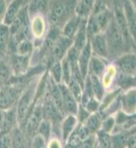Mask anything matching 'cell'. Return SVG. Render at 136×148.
<instances>
[{
	"instance_id": "obj_7",
	"label": "cell",
	"mask_w": 136,
	"mask_h": 148,
	"mask_svg": "<svg viewBox=\"0 0 136 148\" xmlns=\"http://www.w3.org/2000/svg\"><path fill=\"white\" fill-rule=\"evenodd\" d=\"M120 110L128 116L135 114L136 111V91L135 87L126 90L118 96Z\"/></svg>"
},
{
	"instance_id": "obj_5",
	"label": "cell",
	"mask_w": 136,
	"mask_h": 148,
	"mask_svg": "<svg viewBox=\"0 0 136 148\" xmlns=\"http://www.w3.org/2000/svg\"><path fill=\"white\" fill-rule=\"evenodd\" d=\"M115 6L113 8V20L115 22L116 26H118L119 32L121 33L123 38V40H124L125 47H131L130 42H133L132 38L129 34V31H128V27H127V23H126L124 14H123V10H122V6L118 5L116 2H114ZM135 42V40H134Z\"/></svg>"
},
{
	"instance_id": "obj_46",
	"label": "cell",
	"mask_w": 136,
	"mask_h": 148,
	"mask_svg": "<svg viewBox=\"0 0 136 148\" xmlns=\"http://www.w3.org/2000/svg\"><path fill=\"white\" fill-rule=\"evenodd\" d=\"M0 148H12L11 133H0Z\"/></svg>"
},
{
	"instance_id": "obj_41",
	"label": "cell",
	"mask_w": 136,
	"mask_h": 148,
	"mask_svg": "<svg viewBox=\"0 0 136 148\" xmlns=\"http://www.w3.org/2000/svg\"><path fill=\"white\" fill-rule=\"evenodd\" d=\"M60 63H61V68H62V82L66 85L70 81L71 78H72L71 66L65 56L60 60Z\"/></svg>"
},
{
	"instance_id": "obj_14",
	"label": "cell",
	"mask_w": 136,
	"mask_h": 148,
	"mask_svg": "<svg viewBox=\"0 0 136 148\" xmlns=\"http://www.w3.org/2000/svg\"><path fill=\"white\" fill-rule=\"evenodd\" d=\"M78 125V121L75 114H66L64 116L60 123V132H61V138L64 142H67L68 138L75 130L76 126Z\"/></svg>"
},
{
	"instance_id": "obj_50",
	"label": "cell",
	"mask_w": 136,
	"mask_h": 148,
	"mask_svg": "<svg viewBox=\"0 0 136 148\" xmlns=\"http://www.w3.org/2000/svg\"><path fill=\"white\" fill-rule=\"evenodd\" d=\"M3 114L4 111L0 110V133L2 132V127H3Z\"/></svg>"
},
{
	"instance_id": "obj_22",
	"label": "cell",
	"mask_w": 136,
	"mask_h": 148,
	"mask_svg": "<svg viewBox=\"0 0 136 148\" xmlns=\"http://www.w3.org/2000/svg\"><path fill=\"white\" fill-rule=\"evenodd\" d=\"M105 61H106L105 59L92 56L89 62V67H88V75H93L101 78L107 67V64Z\"/></svg>"
},
{
	"instance_id": "obj_20",
	"label": "cell",
	"mask_w": 136,
	"mask_h": 148,
	"mask_svg": "<svg viewBox=\"0 0 136 148\" xmlns=\"http://www.w3.org/2000/svg\"><path fill=\"white\" fill-rule=\"evenodd\" d=\"M61 34L60 30L55 27H51V30L49 31V33L44 37V40H42V54H49L51 53L52 51L54 44H55L56 40L58 39L59 35Z\"/></svg>"
},
{
	"instance_id": "obj_25",
	"label": "cell",
	"mask_w": 136,
	"mask_h": 148,
	"mask_svg": "<svg viewBox=\"0 0 136 148\" xmlns=\"http://www.w3.org/2000/svg\"><path fill=\"white\" fill-rule=\"evenodd\" d=\"M116 74H118V68H116V66L114 64H108L104 74L100 78L105 90L109 89V87L113 84L114 78L116 77Z\"/></svg>"
},
{
	"instance_id": "obj_48",
	"label": "cell",
	"mask_w": 136,
	"mask_h": 148,
	"mask_svg": "<svg viewBox=\"0 0 136 148\" xmlns=\"http://www.w3.org/2000/svg\"><path fill=\"white\" fill-rule=\"evenodd\" d=\"M10 2H7V1H0V25L3 22V18L5 16L6 10L8 8V5Z\"/></svg>"
},
{
	"instance_id": "obj_23",
	"label": "cell",
	"mask_w": 136,
	"mask_h": 148,
	"mask_svg": "<svg viewBox=\"0 0 136 148\" xmlns=\"http://www.w3.org/2000/svg\"><path fill=\"white\" fill-rule=\"evenodd\" d=\"M133 131L135 132V128H132L131 130H122L111 134V148H126L127 138L131 133H133Z\"/></svg>"
},
{
	"instance_id": "obj_35",
	"label": "cell",
	"mask_w": 136,
	"mask_h": 148,
	"mask_svg": "<svg viewBox=\"0 0 136 148\" xmlns=\"http://www.w3.org/2000/svg\"><path fill=\"white\" fill-rule=\"evenodd\" d=\"M51 130H52V123L51 121L46 120V119H42L40 121L39 127H38L37 133L40 134V136H42L44 138L45 141H49V139L51 138Z\"/></svg>"
},
{
	"instance_id": "obj_29",
	"label": "cell",
	"mask_w": 136,
	"mask_h": 148,
	"mask_svg": "<svg viewBox=\"0 0 136 148\" xmlns=\"http://www.w3.org/2000/svg\"><path fill=\"white\" fill-rule=\"evenodd\" d=\"M102 121H103L102 116L97 112V113L90 114L89 118H88L85 123H82V125H84L86 127L90 130V132L92 133V134H96L97 131H99L100 128H101Z\"/></svg>"
},
{
	"instance_id": "obj_45",
	"label": "cell",
	"mask_w": 136,
	"mask_h": 148,
	"mask_svg": "<svg viewBox=\"0 0 136 148\" xmlns=\"http://www.w3.org/2000/svg\"><path fill=\"white\" fill-rule=\"evenodd\" d=\"M89 116H90V113H88L87 110H86L82 105L79 104L77 113H76V118H77L78 123H84L86 120L89 118Z\"/></svg>"
},
{
	"instance_id": "obj_42",
	"label": "cell",
	"mask_w": 136,
	"mask_h": 148,
	"mask_svg": "<svg viewBox=\"0 0 136 148\" xmlns=\"http://www.w3.org/2000/svg\"><path fill=\"white\" fill-rule=\"evenodd\" d=\"M9 65L4 62L3 60H0V80L8 81L11 78V70Z\"/></svg>"
},
{
	"instance_id": "obj_36",
	"label": "cell",
	"mask_w": 136,
	"mask_h": 148,
	"mask_svg": "<svg viewBox=\"0 0 136 148\" xmlns=\"http://www.w3.org/2000/svg\"><path fill=\"white\" fill-rule=\"evenodd\" d=\"M86 33H87L88 40H90L91 38H93L94 36L102 33L96 22V20H95L94 16H93L92 14L88 17L87 22H86Z\"/></svg>"
},
{
	"instance_id": "obj_11",
	"label": "cell",
	"mask_w": 136,
	"mask_h": 148,
	"mask_svg": "<svg viewBox=\"0 0 136 148\" xmlns=\"http://www.w3.org/2000/svg\"><path fill=\"white\" fill-rule=\"evenodd\" d=\"M30 31L36 40H40L44 39L46 32V23L44 15L38 14L30 18Z\"/></svg>"
},
{
	"instance_id": "obj_43",
	"label": "cell",
	"mask_w": 136,
	"mask_h": 148,
	"mask_svg": "<svg viewBox=\"0 0 136 148\" xmlns=\"http://www.w3.org/2000/svg\"><path fill=\"white\" fill-rule=\"evenodd\" d=\"M84 108L87 110L88 113L93 114V113H97L99 111V107H100V102L97 99H95L94 97L91 98L88 100V102L84 105Z\"/></svg>"
},
{
	"instance_id": "obj_31",
	"label": "cell",
	"mask_w": 136,
	"mask_h": 148,
	"mask_svg": "<svg viewBox=\"0 0 136 148\" xmlns=\"http://www.w3.org/2000/svg\"><path fill=\"white\" fill-rule=\"evenodd\" d=\"M122 92L120 89L116 88L115 90H113L111 92H108L107 94H105V96L103 97L102 101L100 102V107H99V113H102V112H105L107 109L111 106L113 103L118 99V97L120 95V93Z\"/></svg>"
},
{
	"instance_id": "obj_18",
	"label": "cell",
	"mask_w": 136,
	"mask_h": 148,
	"mask_svg": "<svg viewBox=\"0 0 136 148\" xmlns=\"http://www.w3.org/2000/svg\"><path fill=\"white\" fill-rule=\"evenodd\" d=\"M25 4H26V2L19 1V0L10 1V3H9V5H8V8H7V10H6L5 16H4V18H3L2 24L7 26V27H10L11 24L13 23L14 19L18 15L19 11L21 10V8H22Z\"/></svg>"
},
{
	"instance_id": "obj_13",
	"label": "cell",
	"mask_w": 136,
	"mask_h": 148,
	"mask_svg": "<svg viewBox=\"0 0 136 148\" xmlns=\"http://www.w3.org/2000/svg\"><path fill=\"white\" fill-rule=\"evenodd\" d=\"M123 14L127 23L128 31L129 34L133 40H135V36H136V17H135V7L133 6V2L131 1H126L123 3L122 6Z\"/></svg>"
},
{
	"instance_id": "obj_10",
	"label": "cell",
	"mask_w": 136,
	"mask_h": 148,
	"mask_svg": "<svg viewBox=\"0 0 136 148\" xmlns=\"http://www.w3.org/2000/svg\"><path fill=\"white\" fill-rule=\"evenodd\" d=\"M72 46V40L68 39V38L64 37L62 35H59L58 39L56 40L55 44H54L52 51L51 52V57L53 58V61H60L64 56H66V52L70 47Z\"/></svg>"
},
{
	"instance_id": "obj_28",
	"label": "cell",
	"mask_w": 136,
	"mask_h": 148,
	"mask_svg": "<svg viewBox=\"0 0 136 148\" xmlns=\"http://www.w3.org/2000/svg\"><path fill=\"white\" fill-rule=\"evenodd\" d=\"M47 9H49V2L42 1V0H40V1H38V0L30 1L27 5V10L30 18L35 15H38V14L42 15V13L46 12Z\"/></svg>"
},
{
	"instance_id": "obj_24",
	"label": "cell",
	"mask_w": 136,
	"mask_h": 148,
	"mask_svg": "<svg viewBox=\"0 0 136 148\" xmlns=\"http://www.w3.org/2000/svg\"><path fill=\"white\" fill-rule=\"evenodd\" d=\"M95 1H91V0H83V1L76 2L75 10L74 14L78 16L80 19H88V17L91 15L94 7Z\"/></svg>"
},
{
	"instance_id": "obj_33",
	"label": "cell",
	"mask_w": 136,
	"mask_h": 148,
	"mask_svg": "<svg viewBox=\"0 0 136 148\" xmlns=\"http://www.w3.org/2000/svg\"><path fill=\"white\" fill-rule=\"evenodd\" d=\"M91 78V83H92V90H93V95H94V98L97 99L99 102L102 101L103 97L106 94V90H105L104 86H103L101 79L99 77H96V76L93 75H89Z\"/></svg>"
},
{
	"instance_id": "obj_37",
	"label": "cell",
	"mask_w": 136,
	"mask_h": 148,
	"mask_svg": "<svg viewBox=\"0 0 136 148\" xmlns=\"http://www.w3.org/2000/svg\"><path fill=\"white\" fill-rule=\"evenodd\" d=\"M68 90L70 91L71 94L73 95V97L75 98V100L78 102V104H80L81 98H82V94H83V88L81 87L79 83L77 81H75L73 78H71L70 81L66 84Z\"/></svg>"
},
{
	"instance_id": "obj_30",
	"label": "cell",
	"mask_w": 136,
	"mask_h": 148,
	"mask_svg": "<svg viewBox=\"0 0 136 148\" xmlns=\"http://www.w3.org/2000/svg\"><path fill=\"white\" fill-rule=\"evenodd\" d=\"M116 84L118 88L121 91H126L128 89L135 87V77L130 75H126L121 72H118L116 74Z\"/></svg>"
},
{
	"instance_id": "obj_6",
	"label": "cell",
	"mask_w": 136,
	"mask_h": 148,
	"mask_svg": "<svg viewBox=\"0 0 136 148\" xmlns=\"http://www.w3.org/2000/svg\"><path fill=\"white\" fill-rule=\"evenodd\" d=\"M135 60L136 57L134 52H125L118 56L115 61L116 66L119 69L118 72L135 77Z\"/></svg>"
},
{
	"instance_id": "obj_19",
	"label": "cell",
	"mask_w": 136,
	"mask_h": 148,
	"mask_svg": "<svg viewBox=\"0 0 136 148\" xmlns=\"http://www.w3.org/2000/svg\"><path fill=\"white\" fill-rule=\"evenodd\" d=\"M81 21H82V19H80L78 16H76L75 14L72 15L68 19L67 22L64 24L63 28L61 29V31H60L61 35L68 38V39H70V40H73L76 32H77L78 29L80 27Z\"/></svg>"
},
{
	"instance_id": "obj_15",
	"label": "cell",
	"mask_w": 136,
	"mask_h": 148,
	"mask_svg": "<svg viewBox=\"0 0 136 148\" xmlns=\"http://www.w3.org/2000/svg\"><path fill=\"white\" fill-rule=\"evenodd\" d=\"M29 24H30V17H29V14H28L27 5H24L22 8H21V10L19 11L16 18L14 19L13 23H12L11 26L9 27L11 36H15L19 31L22 30L26 26H28Z\"/></svg>"
},
{
	"instance_id": "obj_40",
	"label": "cell",
	"mask_w": 136,
	"mask_h": 148,
	"mask_svg": "<svg viewBox=\"0 0 136 148\" xmlns=\"http://www.w3.org/2000/svg\"><path fill=\"white\" fill-rule=\"evenodd\" d=\"M114 126H115L114 114H109V116H107L105 119H103L100 130L104 131V132H106V133H109V134H111Z\"/></svg>"
},
{
	"instance_id": "obj_1",
	"label": "cell",
	"mask_w": 136,
	"mask_h": 148,
	"mask_svg": "<svg viewBox=\"0 0 136 148\" xmlns=\"http://www.w3.org/2000/svg\"><path fill=\"white\" fill-rule=\"evenodd\" d=\"M75 2L72 1H52L49 2V19L51 27H55L61 31L64 24L74 15L75 6H71Z\"/></svg>"
},
{
	"instance_id": "obj_4",
	"label": "cell",
	"mask_w": 136,
	"mask_h": 148,
	"mask_svg": "<svg viewBox=\"0 0 136 148\" xmlns=\"http://www.w3.org/2000/svg\"><path fill=\"white\" fill-rule=\"evenodd\" d=\"M42 119H44L42 118V105L40 104V102H38L35 104L32 112L25 121V128L23 131L25 133L27 141H31L32 138L37 134L38 127H39Z\"/></svg>"
},
{
	"instance_id": "obj_26",
	"label": "cell",
	"mask_w": 136,
	"mask_h": 148,
	"mask_svg": "<svg viewBox=\"0 0 136 148\" xmlns=\"http://www.w3.org/2000/svg\"><path fill=\"white\" fill-rule=\"evenodd\" d=\"M11 140H12V148H26L27 145V139H26L25 133L20 126H16L11 131Z\"/></svg>"
},
{
	"instance_id": "obj_21",
	"label": "cell",
	"mask_w": 136,
	"mask_h": 148,
	"mask_svg": "<svg viewBox=\"0 0 136 148\" xmlns=\"http://www.w3.org/2000/svg\"><path fill=\"white\" fill-rule=\"evenodd\" d=\"M93 54L90 46V42H88L84 49L80 51L79 58H78V66H79V69L84 78L88 76V67H89V62Z\"/></svg>"
},
{
	"instance_id": "obj_44",
	"label": "cell",
	"mask_w": 136,
	"mask_h": 148,
	"mask_svg": "<svg viewBox=\"0 0 136 148\" xmlns=\"http://www.w3.org/2000/svg\"><path fill=\"white\" fill-rule=\"evenodd\" d=\"M30 148H46V141L40 134H36L31 140Z\"/></svg>"
},
{
	"instance_id": "obj_39",
	"label": "cell",
	"mask_w": 136,
	"mask_h": 148,
	"mask_svg": "<svg viewBox=\"0 0 136 148\" xmlns=\"http://www.w3.org/2000/svg\"><path fill=\"white\" fill-rule=\"evenodd\" d=\"M98 148H111V134L106 133L102 130H99L96 132Z\"/></svg>"
},
{
	"instance_id": "obj_47",
	"label": "cell",
	"mask_w": 136,
	"mask_h": 148,
	"mask_svg": "<svg viewBox=\"0 0 136 148\" xmlns=\"http://www.w3.org/2000/svg\"><path fill=\"white\" fill-rule=\"evenodd\" d=\"M46 148H63L62 142L58 137H51L46 142Z\"/></svg>"
},
{
	"instance_id": "obj_8",
	"label": "cell",
	"mask_w": 136,
	"mask_h": 148,
	"mask_svg": "<svg viewBox=\"0 0 136 148\" xmlns=\"http://www.w3.org/2000/svg\"><path fill=\"white\" fill-rule=\"evenodd\" d=\"M92 54L95 56H98L102 59H109V51H108V45H107L106 37L104 33L98 34L91 38L89 40Z\"/></svg>"
},
{
	"instance_id": "obj_2",
	"label": "cell",
	"mask_w": 136,
	"mask_h": 148,
	"mask_svg": "<svg viewBox=\"0 0 136 148\" xmlns=\"http://www.w3.org/2000/svg\"><path fill=\"white\" fill-rule=\"evenodd\" d=\"M104 35L106 37L107 45H108V51H109V58L111 56L118 58L121 54L125 53L126 47L123 40L122 35L119 32L118 26L113 18L109 21L108 27L105 30Z\"/></svg>"
},
{
	"instance_id": "obj_32",
	"label": "cell",
	"mask_w": 136,
	"mask_h": 148,
	"mask_svg": "<svg viewBox=\"0 0 136 148\" xmlns=\"http://www.w3.org/2000/svg\"><path fill=\"white\" fill-rule=\"evenodd\" d=\"M11 38V33L9 27L1 24L0 25V56H5L7 53L9 40Z\"/></svg>"
},
{
	"instance_id": "obj_49",
	"label": "cell",
	"mask_w": 136,
	"mask_h": 148,
	"mask_svg": "<svg viewBox=\"0 0 136 148\" xmlns=\"http://www.w3.org/2000/svg\"><path fill=\"white\" fill-rule=\"evenodd\" d=\"M126 148H136V135L135 132L131 133L126 141Z\"/></svg>"
},
{
	"instance_id": "obj_27",
	"label": "cell",
	"mask_w": 136,
	"mask_h": 148,
	"mask_svg": "<svg viewBox=\"0 0 136 148\" xmlns=\"http://www.w3.org/2000/svg\"><path fill=\"white\" fill-rule=\"evenodd\" d=\"M92 15L94 16L95 20H96V22L98 24V26H99L101 32L104 33L105 30H106L107 27H108L111 19L113 18V12H111L108 8H107L103 11L92 14Z\"/></svg>"
},
{
	"instance_id": "obj_16",
	"label": "cell",
	"mask_w": 136,
	"mask_h": 148,
	"mask_svg": "<svg viewBox=\"0 0 136 148\" xmlns=\"http://www.w3.org/2000/svg\"><path fill=\"white\" fill-rule=\"evenodd\" d=\"M18 125L17 113L16 108L13 107L4 111L3 114V127H2L1 133H10Z\"/></svg>"
},
{
	"instance_id": "obj_3",
	"label": "cell",
	"mask_w": 136,
	"mask_h": 148,
	"mask_svg": "<svg viewBox=\"0 0 136 148\" xmlns=\"http://www.w3.org/2000/svg\"><path fill=\"white\" fill-rule=\"evenodd\" d=\"M36 86L37 83H29L24 88V90L20 93L18 98L16 113H17L18 123H25L29 114L32 112L35 106V94H36Z\"/></svg>"
},
{
	"instance_id": "obj_9",
	"label": "cell",
	"mask_w": 136,
	"mask_h": 148,
	"mask_svg": "<svg viewBox=\"0 0 136 148\" xmlns=\"http://www.w3.org/2000/svg\"><path fill=\"white\" fill-rule=\"evenodd\" d=\"M59 90H60L61 94V99H62V105H63V110L64 113L66 114H75L77 113L78 110V102L75 100V98L73 97V95L71 94L70 91L68 90L67 86L64 84L63 82H61L60 84H58Z\"/></svg>"
},
{
	"instance_id": "obj_12",
	"label": "cell",
	"mask_w": 136,
	"mask_h": 148,
	"mask_svg": "<svg viewBox=\"0 0 136 148\" xmlns=\"http://www.w3.org/2000/svg\"><path fill=\"white\" fill-rule=\"evenodd\" d=\"M31 56L12 54L10 56V65L13 72L18 76H22L28 71Z\"/></svg>"
},
{
	"instance_id": "obj_34",
	"label": "cell",
	"mask_w": 136,
	"mask_h": 148,
	"mask_svg": "<svg viewBox=\"0 0 136 148\" xmlns=\"http://www.w3.org/2000/svg\"><path fill=\"white\" fill-rule=\"evenodd\" d=\"M49 76L56 84H60L62 82V68L60 61H54L49 67Z\"/></svg>"
},
{
	"instance_id": "obj_17",
	"label": "cell",
	"mask_w": 136,
	"mask_h": 148,
	"mask_svg": "<svg viewBox=\"0 0 136 148\" xmlns=\"http://www.w3.org/2000/svg\"><path fill=\"white\" fill-rule=\"evenodd\" d=\"M86 22H87V19H82L80 27L77 32H76V34L72 40V46L78 51H82L86 45H87V42H89L87 37V33H86Z\"/></svg>"
},
{
	"instance_id": "obj_38",
	"label": "cell",
	"mask_w": 136,
	"mask_h": 148,
	"mask_svg": "<svg viewBox=\"0 0 136 148\" xmlns=\"http://www.w3.org/2000/svg\"><path fill=\"white\" fill-rule=\"evenodd\" d=\"M34 49V44L31 40H24L18 44L17 54L19 56H31Z\"/></svg>"
}]
</instances>
